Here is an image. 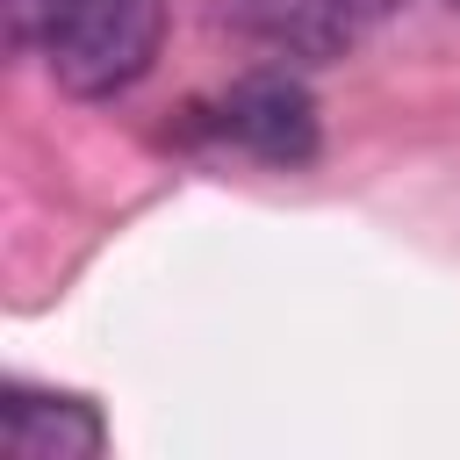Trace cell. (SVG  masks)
I'll use <instances>...</instances> for the list:
<instances>
[{"instance_id":"cell-5","label":"cell","mask_w":460,"mask_h":460,"mask_svg":"<svg viewBox=\"0 0 460 460\" xmlns=\"http://www.w3.org/2000/svg\"><path fill=\"white\" fill-rule=\"evenodd\" d=\"M345 7H352V14H359V22H381V14H395V7H402V0H345Z\"/></svg>"},{"instance_id":"cell-6","label":"cell","mask_w":460,"mask_h":460,"mask_svg":"<svg viewBox=\"0 0 460 460\" xmlns=\"http://www.w3.org/2000/svg\"><path fill=\"white\" fill-rule=\"evenodd\" d=\"M453 7H460V0H453Z\"/></svg>"},{"instance_id":"cell-2","label":"cell","mask_w":460,"mask_h":460,"mask_svg":"<svg viewBox=\"0 0 460 460\" xmlns=\"http://www.w3.org/2000/svg\"><path fill=\"white\" fill-rule=\"evenodd\" d=\"M180 144L230 151V158H252L273 172H302L323 151V129H316V101L295 65H252L244 79H230L223 93H208L180 115Z\"/></svg>"},{"instance_id":"cell-3","label":"cell","mask_w":460,"mask_h":460,"mask_svg":"<svg viewBox=\"0 0 460 460\" xmlns=\"http://www.w3.org/2000/svg\"><path fill=\"white\" fill-rule=\"evenodd\" d=\"M216 29H230L266 65H331L359 36V14L345 0H216Z\"/></svg>"},{"instance_id":"cell-4","label":"cell","mask_w":460,"mask_h":460,"mask_svg":"<svg viewBox=\"0 0 460 460\" xmlns=\"http://www.w3.org/2000/svg\"><path fill=\"white\" fill-rule=\"evenodd\" d=\"M0 446L14 460H93V453H108V424L86 395L7 381L0 388Z\"/></svg>"},{"instance_id":"cell-1","label":"cell","mask_w":460,"mask_h":460,"mask_svg":"<svg viewBox=\"0 0 460 460\" xmlns=\"http://www.w3.org/2000/svg\"><path fill=\"white\" fill-rule=\"evenodd\" d=\"M14 43L36 50L72 101H115L151 72L165 0H14Z\"/></svg>"}]
</instances>
